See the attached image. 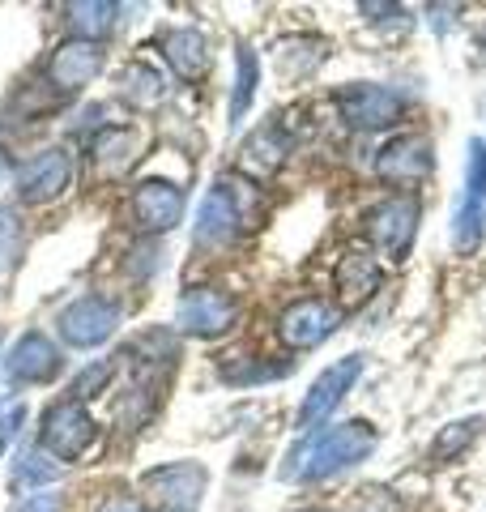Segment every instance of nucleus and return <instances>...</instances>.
I'll list each match as a JSON object with an SVG mask.
<instances>
[{"label":"nucleus","instance_id":"1","mask_svg":"<svg viewBox=\"0 0 486 512\" xmlns=\"http://www.w3.org/2000/svg\"><path fill=\"white\" fill-rule=\"evenodd\" d=\"M376 440H380V431L371 423H363V419L312 431L303 444L290 448L282 478H290V483H320V478H333V474L367 461L371 453H376Z\"/></svg>","mask_w":486,"mask_h":512},{"label":"nucleus","instance_id":"2","mask_svg":"<svg viewBox=\"0 0 486 512\" xmlns=\"http://www.w3.org/2000/svg\"><path fill=\"white\" fill-rule=\"evenodd\" d=\"M209 474L197 461H167L141 474V495L150 512H197Z\"/></svg>","mask_w":486,"mask_h":512},{"label":"nucleus","instance_id":"3","mask_svg":"<svg viewBox=\"0 0 486 512\" xmlns=\"http://www.w3.org/2000/svg\"><path fill=\"white\" fill-rule=\"evenodd\" d=\"M94 440H99V423H94V414L81 406V402H73V397H64V402L43 410L39 448H43L47 457L77 461L81 453H90Z\"/></svg>","mask_w":486,"mask_h":512},{"label":"nucleus","instance_id":"4","mask_svg":"<svg viewBox=\"0 0 486 512\" xmlns=\"http://www.w3.org/2000/svg\"><path fill=\"white\" fill-rule=\"evenodd\" d=\"M482 235H486V141L474 137L465 150V188L457 214H452V239H457L461 252H469L482 244Z\"/></svg>","mask_w":486,"mask_h":512},{"label":"nucleus","instance_id":"5","mask_svg":"<svg viewBox=\"0 0 486 512\" xmlns=\"http://www.w3.org/2000/svg\"><path fill=\"white\" fill-rule=\"evenodd\" d=\"M116 329H120V303L107 295H81L73 303H64L56 316V333L77 350L103 346Z\"/></svg>","mask_w":486,"mask_h":512},{"label":"nucleus","instance_id":"6","mask_svg":"<svg viewBox=\"0 0 486 512\" xmlns=\"http://www.w3.org/2000/svg\"><path fill=\"white\" fill-rule=\"evenodd\" d=\"M235 316L239 303L218 286H192L175 303V329L188 333V338H222L235 325Z\"/></svg>","mask_w":486,"mask_h":512},{"label":"nucleus","instance_id":"7","mask_svg":"<svg viewBox=\"0 0 486 512\" xmlns=\"http://www.w3.org/2000/svg\"><path fill=\"white\" fill-rule=\"evenodd\" d=\"M337 111L350 128L359 133H380V128H393L401 120V94L388 90V86H376V82H350L346 90H337Z\"/></svg>","mask_w":486,"mask_h":512},{"label":"nucleus","instance_id":"8","mask_svg":"<svg viewBox=\"0 0 486 512\" xmlns=\"http://www.w3.org/2000/svg\"><path fill=\"white\" fill-rule=\"evenodd\" d=\"M73 184V154L60 146H47L30 154L18 167V201L22 205H52Z\"/></svg>","mask_w":486,"mask_h":512},{"label":"nucleus","instance_id":"9","mask_svg":"<svg viewBox=\"0 0 486 512\" xmlns=\"http://www.w3.org/2000/svg\"><path fill=\"white\" fill-rule=\"evenodd\" d=\"M414 231H418V197H410V192H397V197L380 201L376 210L367 214L371 244H376L380 256H388V261H405V252L414 244Z\"/></svg>","mask_w":486,"mask_h":512},{"label":"nucleus","instance_id":"10","mask_svg":"<svg viewBox=\"0 0 486 512\" xmlns=\"http://www.w3.org/2000/svg\"><path fill=\"white\" fill-rule=\"evenodd\" d=\"M363 376V355H346V359H337L329 363L324 372L312 380V389L303 393V406H299V431H312L316 423H324L329 414L342 406V397L354 389V380Z\"/></svg>","mask_w":486,"mask_h":512},{"label":"nucleus","instance_id":"11","mask_svg":"<svg viewBox=\"0 0 486 512\" xmlns=\"http://www.w3.org/2000/svg\"><path fill=\"white\" fill-rule=\"evenodd\" d=\"M337 325H342V308H333L329 299H299L278 316V338L290 350H312L333 338Z\"/></svg>","mask_w":486,"mask_h":512},{"label":"nucleus","instance_id":"12","mask_svg":"<svg viewBox=\"0 0 486 512\" xmlns=\"http://www.w3.org/2000/svg\"><path fill=\"white\" fill-rule=\"evenodd\" d=\"M133 218L145 235H167L184 222V188L171 180H137L133 188Z\"/></svg>","mask_w":486,"mask_h":512},{"label":"nucleus","instance_id":"13","mask_svg":"<svg viewBox=\"0 0 486 512\" xmlns=\"http://www.w3.org/2000/svg\"><path fill=\"white\" fill-rule=\"evenodd\" d=\"M435 171V146L423 133H410V137H397L388 141L376 158V175L393 188H414L423 184L427 175Z\"/></svg>","mask_w":486,"mask_h":512},{"label":"nucleus","instance_id":"14","mask_svg":"<svg viewBox=\"0 0 486 512\" xmlns=\"http://www.w3.org/2000/svg\"><path fill=\"white\" fill-rule=\"evenodd\" d=\"M107 64V47L90 43V39H64L52 60H47V82H52L60 94H73L81 86H90L94 77L103 73Z\"/></svg>","mask_w":486,"mask_h":512},{"label":"nucleus","instance_id":"15","mask_svg":"<svg viewBox=\"0 0 486 512\" xmlns=\"http://www.w3.org/2000/svg\"><path fill=\"white\" fill-rule=\"evenodd\" d=\"M60 372H64L60 346L47 338V333H39V329L22 333V338L13 342L9 359H5V376L13 384H47V380H56Z\"/></svg>","mask_w":486,"mask_h":512},{"label":"nucleus","instance_id":"16","mask_svg":"<svg viewBox=\"0 0 486 512\" xmlns=\"http://www.w3.org/2000/svg\"><path fill=\"white\" fill-rule=\"evenodd\" d=\"M243 231V205L235 197V188L218 180L214 188L205 192V201H201V214H197V244L205 248H222V244H231V239Z\"/></svg>","mask_w":486,"mask_h":512},{"label":"nucleus","instance_id":"17","mask_svg":"<svg viewBox=\"0 0 486 512\" xmlns=\"http://www.w3.org/2000/svg\"><path fill=\"white\" fill-rule=\"evenodd\" d=\"M333 282H337V295H342V308H359V303H367L380 291L384 269L371 248H346L333 269Z\"/></svg>","mask_w":486,"mask_h":512},{"label":"nucleus","instance_id":"18","mask_svg":"<svg viewBox=\"0 0 486 512\" xmlns=\"http://www.w3.org/2000/svg\"><path fill=\"white\" fill-rule=\"evenodd\" d=\"M158 52L162 60L171 64L175 77H184V82H201L209 73V39L201 35L197 26H171L158 35Z\"/></svg>","mask_w":486,"mask_h":512},{"label":"nucleus","instance_id":"19","mask_svg":"<svg viewBox=\"0 0 486 512\" xmlns=\"http://www.w3.org/2000/svg\"><path fill=\"white\" fill-rule=\"evenodd\" d=\"M286 154H290V141L282 133V124H261L239 146V171L252 175V180H269V175L286 163Z\"/></svg>","mask_w":486,"mask_h":512},{"label":"nucleus","instance_id":"20","mask_svg":"<svg viewBox=\"0 0 486 512\" xmlns=\"http://www.w3.org/2000/svg\"><path fill=\"white\" fill-rule=\"evenodd\" d=\"M167 73L158 69V64L150 60H128L124 64V73H120V99L128 107H137V111H150L158 107L162 99H167Z\"/></svg>","mask_w":486,"mask_h":512},{"label":"nucleus","instance_id":"21","mask_svg":"<svg viewBox=\"0 0 486 512\" xmlns=\"http://www.w3.org/2000/svg\"><path fill=\"white\" fill-rule=\"evenodd\" d=\"M482 427H486L482 414H469V419H452L448 427L435 431V440H431V461H435V466H448V461L465 457L469 448L478 444Z\"/></svg>","mask_w":486,"mask_h":512},{"label":"nucleus","instance_id":"22","mask_svg":"<svg viewBox=\"0 0 486 512\" xmlns=\"http://www.w3.org/2000/svg\"><path fill=\"white\" fill-rule=\"evenodd\" d=\"M116 22H120V5H111V0H81V5H69L73 39L103 43L111 30H116Z\"/></svg>","mask_w":486,"mask_h":512},{"label":"nucleus","instance_id":"23","mask_svg":"<svg viewBox=\"0 0 486 512\" xmlns=\"http://www.w3.org/2000/svg\"><path fill=\"white\" fill-rule=\"evenodd\" d=\"M60 478V461L47 457L43 448H30V453H22L18 461H13V474H9V487L13 491H47Z\"/></svg>","mask_w":486,"mask_h":512},{"label":"nucleus","instance_id":"24","mask_svg":"<svg viewBox=\"0 0 486 512\" xmlns=\"http://www.w3.org/2000/svg\"><path fill=\"white\" fill-rule=\"evenodd\" d=\"M256 86H261V60L248 43H239V56H235V90H231V124H239L248 116V107L256 99Z\"/></svg>","mask_w":486,"mask_h":512},{"label":"nucleus","instance_id":"25","mask_svg":"<svg viewBox=\"0 0 486 512\" xmlns=\"http://www.w3.org/2000/svg\"><path fill=\"white\" fill-rule=\"evenodd\" d=\"M22 244H26V231H22V214L13 205H0V274L18 265L22 256Z\"/></svg>","mask_w":486,"mask_h":512},{"label":"nucleus","instance_id":"26","mask_svg":"<svg viewBox=\"0 0 486 512\" xmlns=\"http://www.w3.org/2000/svg\"><path fill=\"white\" fill-rule=\"evenodd\" d=\"M111 376H116V359H94L90 367H81L77 372V380H73V402H86V397H99L107 384H111Z\"/></svg>","mask_w":486,"mask_h":512},{"label":"nucleus","instance_id":"27","mask_svg":"<svg viewBox=\"0 0 486 512\" xmlns=\"http://www.w3.org/2000/svg\"><path fill=\"white\" fill-rule=\"evenodd\" d=\"M22 423H26V402H0V453L13 444Z\"/></svg>","mask_w":486,"mask_h":512},{"label":"nucleus","instance_id":"28","mask_svg":"<svg viewBox=\"0 0 486 512\" xmlns=\"http://www.w3.org/2000/svg\"><path fill=\"white\" fill-rule=\"evenodd\" d=\"M350 512H397V500L388 491H380V487H367V491L354 495Z\"/></svg>","mask_w":486,"mask_h":512},{"label":"nucleus","instance_id":"29","mask_svg":"<svg viewBox=\"0 0 486 512\" xmlns=\"http://www.w3.org/2000/svg\"><path fill=\"white\" fill-rule=\"evenodd\" d=\"M60 495L56 491H35V495H26V500L18 504V512H60Z\"/></svg>","mask_w":486,"mask_h":512},{"label":"nucleus","instance_id":"30","mask_svg":"<svg viewBox=\"0 0 486 512\" xmlns=\"http://www.w3.org/2000/svg\"><path fill=\"white\" fill-rule=\"evenodd\" d=\"M94 512H145V504L137 500V495H124V491H111L107 500H99V508Z\"/></svg>","mask_w":486,"mask_h":512},{"label":"nucleus","instance_id":"31","mask_svg":"<svg viewBox=\"0 0 486 512\" xmlns=\"http://www.w3.org/2000/svg\"><path fill=\"white\" fill-rule=\"evenodd\" d=\"M9 180V158H5V150H0V184Z\"/></svg>","mask_w":486,"mask_h":512},{"label":"nucleus","instance_id":"32","mask_svg":"<svg viewBox=\"0 0 486 512\" xmlns=\"http://www.w3.org/2000/svg\"><path fill=\"white\" fill-rule=\"evenodd\" d=\"M303 512H324V508H303Z\"/></svg>","mask_w":486,"mask_h":512}]
</instances>
